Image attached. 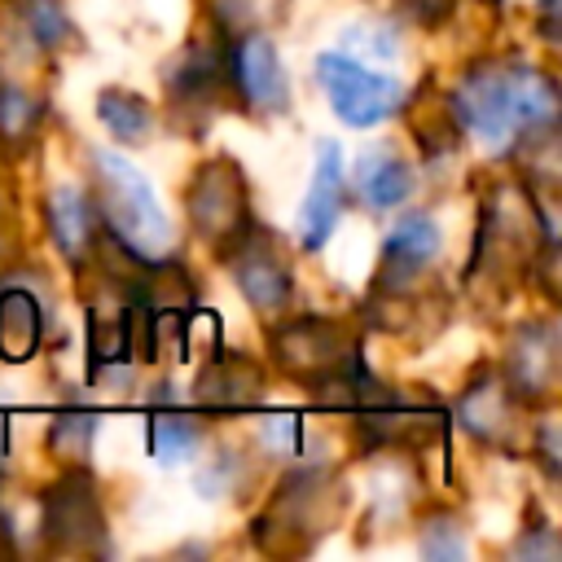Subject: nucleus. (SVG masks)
<instances>
[{
  "label": "nucleus",
  "mask_w": 562,
  "mask_h": 562,
  "mask_svg": "<svg viewBox=\"0 0 562 562\" xmlns=\"http://www.w3.org/2000/svg\"><path fill=\"white\" fill-rule=\"evenodd\" d=\"M452 114L487 145H505L509 132L518 127L514 123V110H509V83L505 75L496 70H470L452 97Z\"/></svg>",
  "instance_id": "20e7f679"
},
{
  "label": "nucleus",
  "mask_w": 562,
  "mask_h": 562,
  "mask_svg": "<svg viewBox=\"0 0 562 562\" xmlns=\"http://www.w3.org/2000/svg\"><path fill=\"white\" fill-rule=\"evenodd\" d=\"M263 443L272 452H294L299 448V417H272L263 426Z\"/></svg>",
  "instance_id": "393cba45"
},
{
  "label": "nucleus",
  "mask_w": 562,
  "mask_h": 562,
  "mask_svg": "<svg viewBox=\"0 0 562 562\" xmlns=\"http://www.w3.org/2000/svg\"><path fill=\"white\" fill-rule=\"evenodd\" d=\"M417 544H422V553L435 558V562H457V558L465 553V540H461V531H457L452 518H435V522H426V531H422Z\"/></svg>",
  "instance_id": "5701e85b"
},
{
  "label": "nucleus",
  "mask_w": 562,
  "mask_h": 562,
  "mask_svg": "<svg viewBox=\"0 0 562 562\" xmlns=\"http://www.w3.org/2000/svg\"><path fill=\"white\" fill-rule=\"evenodd\" d=\"M259 395H263V382H259L255 364L233 360V356H220V360L202 373V382H198V400H202L211 413H241V408H250Z\"/></svg>",
  "instance_id": "f8f14e48"
},
{
  "label": "nucleus",
  "mask_w": 562,
  "mask_h": 562,
  "mask_svg": "<svg viewBox=\"0 0 562 562\" xmlns=\"http://www.w3.org/2000/svg\"><path fill=\"white\" fill-rule=\"evenodd\" d=\"M97 114H101V123H105L119 140H127V145H136V140L149 132V105H145L136 92L105 88V92L97 97Z\"/></svg>",
  "instance_id": "dca6fc26"
},
{
  "label": "nucleus",
  "mask_w": 562,
  "mask_h": 562,
  "mask_svg": "<svg viewBox=\"0 0 562 562\" xmlns=\"http://www.w3.org/2000/svg\"><path fill=\"white\" fill-rule=\"evenodd\" d=\"M277 360H285L290 369H303V373H338L351 351H342V329L329 325V321H299L290 325L281 338H277Z\"/></svg>",
  "instance_id": "0eeeda50"
},
{
  "label": "nucleus",
  "mask_w": 562,
  "mask_h": 562,
  "mask_svg": "<svg viewBox=\"0 0 562 562\" xmlns=\"http://www.w3.org/2000/svg\"><path fill=\"white\" fill-rule=\"evenodd\" d=\"M342 211V149L334 140H325L316 149V167H312V184L303 198V246L316 250L329 241L334 224Z\"/></svg>",
  "instance_id": "423d86ee"
},
{
  "label": "nucleus",
  "mask_w": 562,
  "mask_h": 562,
  "mask_svg": "<svg viewBox=\"0 0 562 562\" xmlns=\"http://www.w3.org/2000/svg\"><path fill=\"white\" fill-rule=\"evenodd\" d=\"M509 83V110H514V123H527V127H549L553 114H558V92L544 75L536 70H518V75H505Z\"/></svg>",
  "instance_id": "2eb2a0df"
},
{
  "label": "nucleus",
  "mask_w": 562,
  "mask_h": 562,
  "mask_svg": "<svg viewBox=\"0 0 562 562\" xmlns=\"http://www.w3.org/2000/svg\"><path fill=\"white\" fill-rule=\"evenodd\" d=\"M92 413H61L57 422H53V430H48V443H53V452H61V457H83L88 452V439H92Z\"/></svg>",
  "instance_id": "412c9836"
},
{
  "label": "nucleus",
  "mask_w": 562,
  "mask_h": 562,
  "mask_svg": "<svg viewBox=\"0 0 562 562\" xmlns=\"http://www.w3.org/2000/svg\"><path fill=\"white\" fill-rule=\"evenodd\" d=\"M316 79L329 92V105H334V114L347 127H373L386 114H395L400 101H404L400 79L378 75V70H364L347 53H321L316 57Z\"/></svg>",
  "instance_id": "f03ea898"
},
{
  "label": "nucleus",
  "mask_w": 562,
  "mask_h": 562,
  "mask_svg": "<svg viewBox=\"0 0 562 562\" xmlns=\"http://www.w3.org/2000/svg\"><path fill=\"white\" fill-rule=\"evenodd\" d=\"M356 189L373 211H391L413 193V167L386 149H373L356 162Z\"/></svg>",
  "instance_id": "4468645a"
},
{
  "label": "nucleus",
  "mask_w": 562,
  "mask_h": 562,
  "mask_svg": "<svg viewBox=\"0 0 562 562\" xmlns=\"http://www.w3.org/2000/svg\"><path fill=\"white\" fill-rule=\"evenodd\" d=\"M48 228H53V241L61 246V255L75 259V263L97 241V215H92L88 198L79 189H70V184L53 189V198H48Z\"/></svg>",
  "instance_id": "ddd939ff"
},
{
  "label": "nucleus",
  "mask_w": 562,
  "mask_h": 562,
  "mask_svg": "<svg viewBox=\"0 0 562 562\" xmlns=\"http://www.w3.org/2000/svg\"><path fill=\"white\" fill-rule=\"evenodd\" d=\"M193 448H198V426L189 417H180V413H154V422H149V452L162 465L184 461Z\"/></svg>",
  "instance_id": "a211bd4d"
},
{
  "label": "nucleus",
  "mask_w": 562,
  "mask_h": 562,
  "mask_svg": "<svg viewBox=\"0 0 562 562\" xmlns=\"http://www.w3.org/2000/svg\"><path fill=\"white\" fill-rule=\"evenodd\" d=\"M22 9H26V26L40 44H61L70 35V22L57 9V0H22Z\"/></svg>",
  "instance_id": "4be33fe9"
},
{
  "label": "nucleus",
  "mask_w": 562,
  "mask_h": 562,
  "mask_svg": "<svg viewBox=\"0 0 562 562\" xmlns=\"http://www.w3.org/2000/svg\"><path fill=\"white\" fill-rule=\"evenodd\" d=\"M281 13H285V0H268V4H259V0H215V18L237 35H255V31L272 26Z\"/></svg>",
  "instance_id": "aec40b11"
},
{
  "label": "nucleus",
  "mask_w": 562,
  "mask_h": 562,
  "mask_svg": "<svg viewBox=\"0 0 562 562\" xmlns=\"http://www.w3.org/2000/svg\"><path fill=\"white\" fill-rule=\"evenodd\" d=\"M435 255H439V224L430 215L400 220L382 246V285H408Z\"/></svg>",
  "instance_id": "1a4fd4ad"
},
{
  "label": "nucleus",
  "mask_w": 562,
  "mask_h": 562,
  "mask_svg": "<svg viewBox=\"0 0 562 562\" xmlns=\"http://www.w3.org/2000/svg\"><path fill=\"white\" fill-rule=\"evenodd\" d=\"M44 527L53 540L70 544V549H92L105 531V518H101V505H97V492L88 483V474H70L66 483H57L44 501Z\"/></svg>",
  "instance_id": "39448f33"
},
{
  "label": "nucleus",
  "mask_w": 562,
  "mask_h": 562,
  "mask_svg": "<svg viewBox=\"0 0 562 562\" xmlns=\"http://www.w3.org/2000/svg\"><path fill=\"white\" fill-rule=\"evenodd\" d=\"M189 215L211 241H233L246 233V189L228 162H215L198 176V184L189 189Z\"/></svg>",
  "instance_id": "7ed1b4c3"
},
{
  "label": "nucleus",
  "mask_w": 562,
  "mask_h": 562,
  "mask_svg": "<svg viewBox=\"0 0 562 562\" xmlns=\"http://www.w3.org/2000/svg\"><path fill=\"white\" fill-rule=\"evenodd\" d=\"M97 198H101V220L119 246H127L140 263L167 255V246H171L167 211H162L154 184L123 154L97 149Z\"/></svg>",
  "instance_id": "f257e3e1"
},
{
  "label": "nucleus",
  "mask_w": 562,
  "mask_h": 562,
  "mask_svg": "<svg viewBox=\"0 0 562 562\" xmlns=\"http://www.w3.org/2000/svg\"><path fill=\"white\" fill-rule=\"evenodd\" d=\"M233 75L250 105H259V110L285 105V75H281V61H277V48L268 35H259V31L241 35V44L233 53Z\"/></svg>",
  "instance_id": "6e6552de"
},
{
  "label": "nucleus",
  "mask_w": 562,
  "mask_h": 562,
  "mask_svg": "<svg viewBox=\"0 0 562 562\" xmlns=\"http://www.w3.org/2000/svg\"><path fill=\"white\" fill-rule=\"evenodd\" d=\"M40 123V101L18 88V83H0V136L9 145H22Z\"/></svg>",
  "instance_id": "6ab92c4d"
},
{
  "label": "nucleus",
  "mask_w": 562,
  "mask_h": 562,
  "mask_svg": "<svg viewBox=\"0 0 562 562\" xmlns=\"http://www.w3.org/2000/svg\"><path fill=\"white\" fill-rule=\"evenodd\" d=\"M237 290L259 307V312H281L290 299V268L268 250V246H246L233 259Z\"/></svg>",
  "instance_id": "9b49d317"
},
{
  "label": "nucleus",
  "mask_w": 562,
  "mask_h": 562,
  "mask_svg": "<svg viewBox=\"0 0 562 562\" xmlns=\"http://www.w3.org/2000/svg\"><path fill=\"white\" fill-rule=\"evenodd\" d=\"M40 338H44V312L35 294L22 285L0 290V356L9 364H22L40 351Z\"/></svg>",
  "instance_id": "9d476101"
},
{
  "label": "nucleus",
  "mask_w": 562,
  "mask_h": 562,
  "mask_svg": "<svg viewBox=\"0 0 562 562\" xmlns=\"http://www.w3.org/2000/svg\"><path fill=\"white\" fill-rule=\"evenodd\" d=\"M347 44H356L360 53H373V57H395V40L382 26H356V31H347Z\"/></svg>",
  "instance_id": "b1692460"
},
{
  "label": "nucleus",
  "mask_w": 562,
  "mask_h": 562,
  "mask_svg": "<svg viewBox=\"0 0 562 562\" xmlns=\"http://www.w3.org/2000/svg\"><path fill=\"white\" fill-rule=\"evenodd\" d=\"M518 360V391H549L553 382V364H558V351H553V334L549 329H527V342L514 351Z\"/></svg>",
  "instance_id": "f3484780"
}]
</instances>
